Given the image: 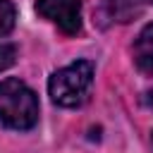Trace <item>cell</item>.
Masks as SVG:
<instances>
[{
  "instance_id": "obj_1",
  "label": "cell",
  "mask_w": 153,
  "mask_h": 153,
  "mask_svg": "<svg viewBox=\"0 0 153 153\" xmlns=\"http://www.w3.org/2000/svg\"><path fill=\"white\" fill-rule=\"evenodd\" d=\"M38 122V96L19 79L0 81V124L31 129Z\"/></svg>"
},
{
  "instance_id": "obj_2",
  "label": "cell",
  "mask_w": 153,
  "mask_h": 153,
  "mask_svg": "<svg viewBox=\"0 0 153 153\" xmlns=\"http://www.w3.org/2000/svg\"><path fill=\"white\" fill-rule=\"evenodd\" d=\"M91 84H93V62L76 60L50 76L48 91L53 103H57L60 108H79L88 98Z\"/></svg>"
},
{
  "instance_id": "obj_3",
  "label": "cell",
  "mask_w": 153,
  "mask_h": 153,
  "mask_svg": "<svg viewBox=\"0 0 153 153\" xmlns=\"http://www.w3.org/2000/svg\"><path fill=\"white\" fill-rule=\"evenodd\" d=\"M36 12L67 36L81 31V0H36Z\"/></svg>"
},
{
  "instance_id": "obj_4",
  "label": "cell",
  "mask_w": 153,
  "mask_h": 153,
  "mask_svg": "<svg viewBox=\"0 0 153 153\" xmlns=\"http://www.w3.org/2000/svg\"><path fill=\"white\" fill-rule=\"evenodd\" d=\"M131 53H134V65L139 67V72L153 76V22L139 31Z\"/></svg>"
},
{
  "instance_id": "obj_5",
  "label": "cell",
  "mask_w": 153,
  "mask_h": 153,
  "mask_svg": "<svg viewBox=\"0 0 153 153\" xmlns=\"http://www.w3.org/2000/svg\"><path fill=\"white\" fill-rule=\"evenodd\" d=\"M108 7H110V14L117 22H129L139 14L136 0H108Z\"/></svg>"
},
{
  "instance_id": "obj_6",
  "label": "cell",
  "mask_w": 153,
  "mask_h": 153,
  "mask_svg": "<svg viewBox=\"0 0 153 153\" xmlns=\"http://www.w3.org/2000/svg\"><path fill=\"white\" fill-rule=\"evenodd\" d=\"M14 19H17V10L10 0H0V36H7L14 29Z\"/></svg>"
},
{
  "instance_id": "obj_7",
  "label": "cell",
  "mask_w": 153,
  "mask_h": 153,
  "mask_svg": "<svg viewBox=\"0 0 153 153\" xmlns=\"http://www.w3.org/2000/svg\"><path fill=\"white\" fill-rule=\"evenodd\" d=\"M14 60H17V48L12 43H0V72L12 67Z\"/></svg>"
},
{
  "instance_id": "obj_8",
  "label": "cell",
  "mask_w": 153,
  "mask_h": 153,
  "mask_svg": "<svg viewBox=\"0 0 153 153\" xmlns=\"http://www.w3.org/2000/svg\"><path fill=\"white\" fill-rule=\"evenodd\" d=\"M141 103H143V108L153 110V91H146V93L141 96Z\"/></svg>"
},
{
  "instance_id": "obj_9",
  "label": "cell",
  "mask_w": 153,
  "mask_h": 153,
  "mask_svg": "<svg viewBox=\"0 0 153 153\" xmlns=\"http://www.w3.org/2000/svg\"><path fill=\"white\" fill-rule=\"evenodd\" d=\"M146 2H151V5H153V0H146Z\"/></svg>"
},
{
  "instance_id": "obj_10",
  "label": "cell",
  "mask_w": 153,
  "mask_h": 153,
  "mask_svg": "<svg viewBox=\"0 0 153 153\" xmlns=\"http://www.w3.org/2000/svg\"><path fill=\"white\" fill-rule=\"evenodd\" d=\"M151 141H153V134H151Z\"/></svg>"
}]
</instances>
